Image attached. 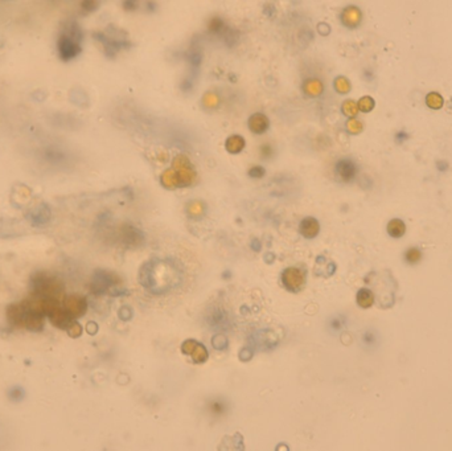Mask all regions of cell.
Masks as SVG:
<instances>
[{
	"instance_id": "obj_22",
	"label": "cell",
	"mask_w": 452,
	"mask_h": 451,
	"mask_svg": "<svg viewBox=\"0 0 452 451\" xmlns=\"http://www.w3.org/2000/svg\"><path fill=\"white\" fill-rule=\"evenodd\" d=\"M362 129H363V125L359 121V119H356V118H351V119L347 122V130L349 134H353V135H356V134L361 133Z\"/></svg>"
},
{
	"instance_id": "obj_4",
	"label": "cell",
	"mask_w": 452,
	"mask_h": 451,
	"mask_svg": "<svg viewBox=\"0 0 452 451\" xmlns=\"http://www.w3.org/2000/svg\"><path fill=\"white\" fill-rule=\"evenodd\" d=\"M282 283L288 291L298 293L306 285V273L298 267H288L282 273Z\"/></svg>"
},
{
	"instance_id": "obj_15",
	"label": "cell",
	"mask_w": 452,
	"mask_h": 451,
	"mask_svg": "<svg viewBox=\"0 0 452 451\" xmlns=\"http://www.w3.org/2000/svg\"><path fill=\"white\" fill-rule=\"evenodd\" d=\"M356 299H357L359 306L362 307V308H369L374 303V295H373V293L369 289H361L357 293Z\"/></svg>"
},
{
	"instance_id": "obj_27",
	"label": "cell",
	"mask_w": 452,
	"mask_h": 451,
	"mask_svg": "<svg viewBox=\"0 0 452 451\" xmlns=\"http://www.w3.org/2000/svg\"><path fill=\"white\" fill-rule=\"evenodd\" d=\"M249 176L254 177V179H259V177L265 176V173H266V169L263 168L262 165H254V167H251L249 169Z\"/></svg>"
},
{
	"instance_id": "obj_5",
	"label": "cell",
	"mask_w": 452,
	"mask_h": 451,
	"mask_svg": "<svg viewBox=\"0 0 452 451\" xmlns=\"http://www.w3.org/2000/svg\"><path fill=\"white\" fill-rule=\"evenodd\" d=\"M336 175L344 183H351L355 180L357 175V165L351 159H340L335 165Z\"/></svg>"
},
{
	"instance_id": "obj_2",
	"label": "cell",
	"mask_w": 452,
	"mask_h": 451,
	"mask_svg": "<svg viewBox=\"0 0 452 451\" xmlns=\"http://www.w3.org/2000/svg\"><path fill=\"white\" fill-rule=\"evenodd\" d=\"M82 32L76 23L65 25L57 43L58 53L62 60L68 61L77 57L81 53Z\"/></svg>"
},
{
	"instance_id": "obj_24",
	"label": "cell",
	"mask_w": 452,
	"mask_h": 451,
	"mask_svg": "<svg viewBox=\"0 0 452 451\" xmlns=\"http://www.w3.org/2000/svg\"><path fill=\"white\" fill-rule=\"evenodd\" d=\"M188 213L192 217H200L202 213H204V205H202L201 202H190L189 206H188Z\"/></svg>"
},
{
	"instance_id": "obj_7",
	"label": "cell",
	"mask_w": 452,
	"mask_h": 451,
	"mask_svg": "<svg viewBox=\"0 0 452 451\" xmlns=\"http://www.w3.org/2000/svg\"><path fill=\"white\" fill-rule=\"evenodd\" d=\"M340 20L347 28H356V27H359L361 20H362V12L356 5H348L343 9V12L340 15Z\"/></svg>"
},
{
	"instance_id": "obj_9",
	"label": "cell",
	"mask_w": 452,
	"mask_h": 451,
	"mask_svg": "<svg viewBox=\"0 0 452 451\" xmlns=\"http://www.w3.org/2000/svg\"><path fill=\"white\" fill-rule=\"evenodd\" d=\"M299 232L306 238H315L320 233V224L315 217H304L299 224Z\"/></svg>"
},
{
	"instance_id": "obj_17",
	"label": "cell",
	"mask_w": 452,
	"mask_h": 451,
	"mask_svg": "<svg viewBox=\"0 0 452 451\" xmlns=\"http://www.w3.org/2000/svg\"><path fill=\"white\" fill-rule=\"evenodd\" d=\"M426 105L432 110H439L443 107L444 100L439 93L432 92V93H428L427 97H426Z\"/></svg>"
},
{
	"instance_id": "obj_11",
	"label": "cell",
	"mask_w": 452,
	"mask_h": 451,
	"mask_svg": "<svg viewBox=\"0 0 452 451\" xmlns=\"http://www.w3.org/2000/svg\"><path fill=\"white\" fill-rule=\"evenodd\" d=\"M302 89H303L304 94L308 96V97H319V96L323 94L324 85L319 78L312 77V78H307V80L304 81L303 85H302Z\"/></svg>"
},
{
	"instance_id": "obj_19",
	"label": "cell",
	"mask_w": 452,
	"mask_h": 451,
	"mask_svg": "<svg viewBox=\"0 0 452 451\" xmlns=\"http://www.w3.org/2000/svg\"><path fill=\"white\" fill-rule=\"evenodd\" d=\"M341 111H343V114L345 117L355 118L360 111L359 106H357V102L352 101V100L344 101L343 105H341Z\"/></svg>"
},
{
	"instance_id": "obj_12",
	"label": "cell",
	"mask_w": 452,
	"mask_h": 451,
	"mask_svg": "<svg viewBox=\"0 0 452 451\" xmlns=\"http://www.w3.org/2000/svg\"><path fill=\"white\" fill-rule=\"evenodd\" d=\"M246 142L241 135H230L225 142V149L229 153H239L245 149Z\"/></svg>"
},
{
	"instance_id": "obj_14",
	"label": "cell",
	"mask_w": 452,
	"mask_h": 451,
	"mask_svg": "<svg viewBox=\"0 0 452 451\" xmlns=\"http://www.w3.org/2000/svg\"><path fill=\"white\" fill-rule=\"evenodd\" d=\"M388 233L393 238H400L406 233V225L400 218H394L388 224Z\"/></svg>"
},
{
	"instance_id": "obj_26",
	"label": "cell",
	"mask_w": 452,
	"mask_h": 451,
	"mask_svg": "<svg viewBox=\"0 0 452 451\" xmlns=\"http://www.w3.org/2000/svg\"><path fill=\"white\" fill-rule=\"evenodd\" d=\"M218 105V97L214 93H206L204 96V106L205 107H209V109H213L216 106Z\"/></svg>"
},
{
	"instance_id": "obj_21",
	"label": "cell",
	"mask_w": 452,
	"mask_h": 451,
	"mask_svg": "<svg viewBox=\"0 0 452 451\" xmlns=\"http://www.w3.org/2000/svg\"><path fill=\"white\" fill-rule=\"evenodd\" d=\"M357 106H359L360 111H362V113H369V111H371V110L374 109L375 102L371 97L365 96V97H362L359 102H357Z\"/></svg>"
},
{
	"instance_id": "obj_13",
	"label": "cell",
	"mask_w": 452,
	"mask_h": 451,
	"mask_svg": "<svg viewBox=\"0 0 452 451\" xmlns=\"http://www.w3.org/2000/svg\"><path fill=\"white\" fill-rule=\"evenodd\" d=\"M226 323H227V319H226L225 311L221 310V308H214L208 315V324L214 327V328L225 327Z\"/></svg>"
},
{
	"instance_id": "obj_6",
	"label": "cell",
	"mask_w": 452,
	"mask_h": 451,
	"mask_svg": "<svg viewBox=\"0 0 452 451\" xmlns=\"http://www.w3.org/2000/svg\"><path fill=\"white\" fill-rule=\"evenodd\" d=\"M181 351L185 354L192 356L194 363L202 364L208 360V351L201 343L196 342V340H186L181 346Z\"/></svg>"
},
{
	"instance_id": "obj_3",
	"label": "cell",
	"mask_w": 452,
	"mask_h": 451,
	"mask_svg": "<svg viewBox=\"0 0 452 451\" xmlns=\"http://www.w3.org/2000/svg\"><path fill=\"white\" fill-rule=\"evenodd\" d=\"M172 168L178 175L179 180V187H188L194 182L196 179V169L193 168V165L190 163V160L185 155H178L175 157L174 165Z\"/></svg>"
},
{
	"instance_id": "obj_8",
	"label": "cell",
	"mask_w": 452,
	"mask_h": 451,
	"mask_svg": "<svg viewBox=\"0 0 452 451\" xmlns=\"http://www.w3.org/2000/svg\"><path fill=\"white\" fill-rule=\"evenodd\" d=\"M247 126H249V130H250L251 133L254 134H265L270 127V121H269V118H267L266 114L263 113H254L251 114L250 118H249V121H247Z\"/></svg>"
},
{
	"instance_id": "obj_23",
	"label": "cell",
	"mask_w": 452,
	"mask_h": 451,
	"mask_svg": "<svg viewBox=\"0 0 452 451\" xmlns=\"http://www.w3.org/2000/svg\"><path fill=\"white\" fill-rule=\"evenodd\" d=\"M405 258H406V261H407L408 263H416V262L422 258V253H420L419 249L411 248V249H408L407 251H406Z\"/></svg>"
},
{
	"instance_id": "obj_16",
	"label": "cell",
	"mask_w": 452,
	"mask_h": 451,
	"mask_svg": "<svg viewBox=\"0 0 452 451\" xmlns=\"http://www.w3.org/2000/svg\"><path fill=\"white\" fill-rule=\"evenodd\" d=\"M160 182H162L163 187H166V188H175V187H179L178 175H176V172L174 171V168L167 169L166 172L162 175V177H160Z\"/></svg>"
},
{
	"instance_id": "obj_18",
	"label": "cell",
	"mask_w": 452,
	"mask_h": 451,
	"mask_svg": "<svg viewBox=\"0 0 452 451\" xmlns=\"http://www.w3.org/2000/svg\"><path fill=\"white\" fill-rule=\"evenodd\" d=\"M333 86H335L336 92L340 94H347L351 92V82L347 77L344 76L336 77L335 81H333Z\"/></svg>"
},
{
	"instance_id": "obj_20",
	"label": "cell",
	"mask_w": 452,
	"mask_h": 451,
	"mask_svg": "<svg viewBox=\"0 0 452 451\" xmlns=\"http://www.w3.org/2000/svg\"><path fill=\"white\" fill-rule=\"evenodd\" d=\"M226 409V403L222 401V400H213V401H210L209 402V410L212 411V414L213 415H222L225 414Z\"/></svg>"
},
{
	"instance_id": "obj_10",
	"label": "cell",
	"mask_w": 452,
	"mask_h": 451,
	"mask_svg": "<svg viewBox=\"0 0 452 451\" xmlns=\"http://www.w3.org/2000/svg\"><path fill=\"white\" fill-rule=\"evenodd\" d=\"M251 342H253V346H255V348L266 350V348H270L271 346H275L278 340L274 338V335L271 334L270 331H259L251 338Z\"/></svg>"
},
{
	"instance_id": "obj_25",
	"label": "cell",
	"mask_w": 452,
	"mask_h": 451,
	"mask_svg": "<svg viewBox=\"0 0 452 451\" xmlns=\"http://www.w3.org/2000/svg\"><path fill=\"white\" fill-rule=\"evenodd\" d=\"M222 29H225V23L220 17H213L209 23V31L214 33H220Z\"/></svg>"
},
{
	"instance_id": "obj_28",
	"label": "cell",
	"mask_w": 452,
	"mask_h": 451,
	"mask_svg": "<svg viewBox=\"0 0 452 451\" xmlns=\"http://www.w3.org/2000/svg\"><path fill=\"white\" fill-rule=\"evenodd\" d=\"M329 326H331L332 331H340L343 328L344 323L340 320V319H333L331 323H329Z\"/></svg>"
},
{
	"instance_id": "obj_1",
	"label": "cell",
	"mask_w": 452,
	"mask_h": 451,
	"mask_svg": "<svg viewBox=\"0 0 452 451\" xmlns=\"http://www.w3.org/2000/svg\"><path fill=\"white\" fill-rule=\"evenodd\" d=\"M182 281V269L175 259L155 258L145 262L139 271V282L154 294H163L178 287Z\"/></svg>"
}]
</instances>
